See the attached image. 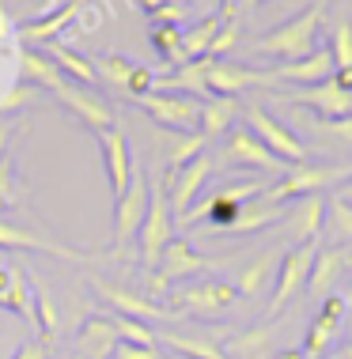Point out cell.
<instances>
[{"label":"cell","instance_id":"1","mask_svg":"<svg viewBox=\"0 0 352 359\" xmlns=\"http://www.w3.org/2000/svg\"><path fill=\"white\" fill-rule=\"evenodd\" d=\"M322 4H311L303 8L299 15H292L285 27L261 34L258 42L250 46L254 57H269V61H280V65H292V61H303L318 50V31H322Z\"/></svg>","mask_w":352,"mask_h":359},{"label":"cell","instance_id":"2","mask_svg":"<svg viewBox=\"0 0 352 359\" xmlns=\"http://www.w3.org/2000/svg\"><path fill=\"white\" fill-rule=\"evenodd\" d=\"M171 231H174V216H171V205H167V178H159L152 186L148 216H144L141 231H136V242H141V261L148 269L159 265L163 250H167V242H171Z\"/></svg>","mask_w":352,"mask_h":359},{"label":"cell","instance_id":"3","mask_svg":"<svg viewBox=\"0 0 352 359\" xmlns=\"http://www.w3.org/2000/svg\"><path fill=\"white\" fill-rule=\"evenodd\" d=\"M136 106H141V110L148 114L155 125H163V129L178 133V137L201 129V102L190 99V95L152 91V95H141V99H136Z\"/></svg>","mask_w":352,"mask_h":359},{"label":"cell","instance_id":"4","mask_svg":"<svg viewBox=\"0 0 352 359\" xmlns=\"http://www.w3.org/2000/svg\"><path fill=\"white\" fill-rule=\"evenodd\" d=\"M318 257V242H296L285 257H280V269H277V291H273V303H269V318L280 314L292 299L307 287L311 280V265Z\"/></svg>","mask_w":352,"mask_h":359},{"label":"cell","instance_id":"5","mask_svg":"<svg viewBox=\"0 0 352 359\" xmlns=\"http://www.w3.org/2000/svg\"><path fill=\"white\" fill-rule=\"evenodd\" d=\"M148 174H144L141 167H133V182L129 189L122 193V197L114 201V250L129 246V242L136 238V231H141L144 216H148Z\"/></svg>","mask_w":352,"mask_h":359},{"label":"cell","instance_id":"6","mask_svg":"<svg viewBox=\"0 0 352 359\" xmlns=\"http://www.w3.org/2000/svg\"><path fill=\"white\" fill-rule=\"evenodd\" d=\"M337 178H345V167H288V174H280L277 186H269L261 193V201L269 205H280V201H299V197H311V193H322L326 186H334Z\"/></svg>","mask_w":352,"mask_h":359},{"label":"cell","instance_id":"7","mask_svg":"<svg viewBox=\"0 0 352 359\" xmlns=\"http://www.w3.org/2000/svg\"><path fill=\"white\" fill-rule=\"evenodd\" d=\"M247 129L266 144L277 159H285L288 167H296V163L307 159V144H303L292 129H285V125L273 118L266 106H247Z\"/></svg>","mask_w":352,"mask_h":359},{"label":"cell","instance_id":"8","mask_svg":"<svg viewBox=\"0 0 352 359\" xmlns=\"http://www.w3.org/2000/svg\"><path fill=\"white\" fill-rule=\"evenodd\" d=\"M209 174H212V159H209V151L197 155L193 163H185L182 170H174V174H163L167 178V205H171V216L182 223V216L193 208V201H197V193L201 186L209 182Z\"/></svg>","mask_w":352,"mask_h":359},{"label":"cell","instance_id":"9","mask_svg":"<svg viewBox=\"0 0 352 359\" xmlns=\"http://www.w3.org/2000/svg\"><path fill=\"white\" fill-rule=\"evenodd\" d=\"M288 102L296 106H311L318 114V121H341V118H352V95L341 91L330 76L326 83H315V87H292L285 95Z\"/></svg>","mask_w":352,"mask_h":359},{"label":"cell","instance_id":"10","mask_svg":"<svg viewBox=\"0 0 352 359\" xmlns=\"http://www.w3.org/2000/svg\"><path fill=\"white\" fill-rule=\"evenodd\" d=\"M95 140H99L103 167H106V178H110V193H114V201H117L125 189H129V182H133V155H129V140H125V133L117 129V125H114V129L95 133Z\"/></svg>","mask_w":352,"mask_h":359},{"label":"cell","instance_id":"11","mask_svg":"<svg viewBox=\"0 0 352 359\" xmlns=\"http://www.w3.org/2000/svg\"><path fill=\"white\" fill-rule=\"evenodd\" d=\"M53 99L65 106L68 114H76L91 133H103V129H114V110L110 102L99 99L91 87H76V83H65L61 91H53Z\"/></svg>","mask_w":352,"mask_h":359},{"label":"cell","instance_id":"12","mask_svg":"<svg viewBox=\"0 0 352 359\" xmlns=\"http://www.w3.org/2000/svg\"><path fill=\"white\" fill-rule=\"evenodd\" d=\"M223 159L235 163V167H258L266 174H288V163L277 159L266 144L254 137L250 129H239V133H228L223 140Z\"/></svg>","mask_w":352,"mask_h":359},{"label":"cell","instance_id":"13","mask_svg":"<svg viewBox=\"0 0 352 359\" xmlns=\"http://www.w3.org/2000/svg\"><path fill=\"white\" fill-rule=\"evenodd\" d=\"M91 287L99 291L103 303H110L117 310V318H133V322H171V318H174V310L152 303V299H141L136 291L106 284V280H91Z\"/></svg>","mask_w":352,"mask_h":359},{"label":"cell","instance_id":"14","mask_svg":"<svg viewBox=\"0 0 352 359\" xmlns=\"http://www.w3.org/2000/svg\"><path fill=\"white\" fill-rule=\"evenodd\" d=\"M254 87H277L273 72H258L235 61H209V91L235 99L239 91H254Z\"/></svg>","mask_w":352,"mask_h":359},{"label":"cell","instance_id":"15","mask_svg":"<svg viewBox=\"0 0 352 359\" xmlns=\"http://www.w3.org/2000/svg\"><path fill=\"white\" fill-rule=\"evenodd\" d=\"M155 269H159L155 284H159V287H171V284H182V280H190V276L204 273V269H209V257H201L185 238H171Z\"/></svg>","mask_w":352,"mask_h":359},{"label":"cell","instance_id":"16","mask_svg":"<svg viewBox=\"0 0 352 359\" xmlns=\"http://www.w3.org/2000/svg\"><path fill=\"white\" fill-rule=\"evenodd\" d=\"M239 291L223 280H209V284H193V287H178L174 291V310H185V314H216V310H228Z\"/></svg>","mask_w":352,"mask_h":359},{"label":"cell","instance_id":"17","mask_svg":"<svg viewBox=\"0 0 352 359\" xmlns=\"http://www.w3.org/2000/svg\"><path fill=\"white\" fill-rule=\"evenodd\" d=\"M0 250H34V254H50V257H65V261H87L84 250H72L65 242H53L38 231H27V227H15V223H4L0 219Z\"/></svg>","mask_w":352,"mask_h":359},{"label":"cell","instance_id":"18","mask_svg":"<svg viewBox=\"0 0 352 359\" xmlns=\"http://www.w3.org/2000/svg\"><path fill=\"white\" fill-rule=\"evenodd\" d=\"M269 72H273V80H277V83L315 87V83H326L330 76H334V57H330V50H315L311 57H303V61L277 65V69H269Z\"/></svg>","mask_w":352,"mask_h":359},{"label":"cell","instance_id":"19","mask_svg":"<svg viewBox=\"0 0 352 359\" xmlns=\"http://www.w3.org/2000/svg\"><path fill=\"white\" fill-rule=\"evenodd\" d=\"M348 261L352 257H348L345 246H326V250L318 246V257H315V265H311L307 291H311V295H318V299L334 295V284L341 280V273L348 269Z\"/></svg>","mask_w":352,"mask_h":359},{"label":"cell","instance_id":"20","mask_svg":"<svg viewBox=\"0 0 352 359\" xmlns=\"http://www.w3.org/2000/svg\"><path fill=\"white\" fill-rule=\"evenodd\" d=\"M15 65H19V80L23 83H31L38 87V91H61V87L68 83L61 69L50 61L46 53H38V50H15Z\"/></svg>","mask_w":352,"mask_h":359},{"label":"cell","instance_id":"21","mask_svg":"<svg viewBox=\"0 0 352 359\" xmlns=\"http://www.w3.org/2000/svg\"><path fill=\"white\" fill-rule=\"evenodd\" d=\"M285 223L296 231L299 242H318L322 223H326V197L322 193H311V197H299L296 205L285 212Z\"/></svg>","mask_w":352,"mask_h":359},{"label":"cell","instance_id":"22","mask_svg":"<svg viewBox=\"0 0 352 359\" xmlns=\"http://www.w3.org/2000/svg\"><path fill=\"white\" fill-rule=\"evenodd\" d=\"M117 348V329L114 318H87L76 333V352L80 359H110Z\"/></svg>","mask_w":352,"mask_h":359},{"label":"cell","instance_id":"23","mask_svg":"<svg viewBox=\"0 0 352 359\" xmlns=\"http://www.w3.org/2000/svg\"><path fill=\"white\" fill-rule=\"evenodd\" d=\"M84 8H87V0H65V4L57 8V12H50L46 19H34V23H27L23 31H19V38H23V42H34V46H38V42H53V38L61 34L65 27L84 12Z\"/></svg>","mask_w":352,"mask_h":359},{"label":"cell","instance_id":"24","mask_svg":"<svg viewBox=\"0 0 352 359\" xmlns=\"http://www.w3.org/2000/svg\"><path fill=\"white\" fill-rule=\"evenodd\" d=\"M277 219H285V208L258 197V201H247V205L239 208V216L223 227V235H254V231H261V227H273Z\"/></svg>","mask_w":352,"mask_h":359},{"label":"cell","instance_id":"25","mask_svg":"<svg viewBox=\"0 0 352 359\" xmlns=\"http://www.w3.org/2000/svg\"><path fill=\"white\" fill-rule=\"evenodd\" d=\"M239 118V102L228 99V95H212L209 102H201V137L204 140H216V137H228L231 121Z\"/></svg>","mask_w":352,"mask_h":359},{"label":"cell","instance_id":"26","mask_svg":"<svg viewBox=\"0 0 352 359\" xmlns=\"http://www.w3.org/2000/svg\"><path fill=\"white\" fill-rule=\"evenodd\" d=\"M0 306L27 318V322H34V291H31V280H27L23 269L8 265V287L0 291Z\"/></svg>","mask_w":352,"mask_h":359},{"label":"cell","instance_id":"27","mask_svg":"<svg viewBox=\"0 0 352 359\" xmlns=\"http://www.w3.org/2000/svg\"><path fill=\"white\" fill-rule=\"evenodd\" d=\"M273 329L277 325H258V329H247V333L231 337L223 344V355L228 359H266L273 352Z\"/></svg>","mask_w":352,"mask_h":359},{"label":"cell","instance_id":"28","mask_svg":"<svg viewBox=\"0 0 352 359\" xmlns=\"http://www.w3.org/2000/svg\"><path fill=\"white\" fill-rule=\"evenodd\" d=\"M50 61L57 65V69H61V76L68 83H76V87H91L95 80H99V76H95V65L87 61V57H80L76 50H68V46H61V42H53L50 46Z\"/></svg>","mask_w":352,"mask_h":359},{"label":"cell","instance_id":"29","mask_svg":"<svg viewBox=\"0 0 352 359\" xmlns=\"http://www.w3.org/2000/svg\"><path fill=\"white\" fill-rule=\"evenodd\" d=\"M159 344L174 348L182 359H228L220 344H212L209 337H190V333H159Z\"/></svg>","mask_w":352,"mask_h":359},{"label":"cell","instance_id":"30","mask_svg":"<svg viewBox=\"0 0 352 359\" xmlns=\"http://www.w3.org/2000/svg\"><path fill=\"white\" fill-rule=\"evenodd\" d=\"M273 265H277V254H258L250 261L247 269H242L239 273V280H235V291H239V295H258L261 287H266V280L273 276Z\"/></svg>","mask_w":352,"mask_h":359},{"label":"cell","instance_id":"31","mask_svg":"<svg viewBox=\"0 0 352 359\" xmlns=\"http://www.w3.org/2000/svg\"><path fill=\"white\" fill-rule=\"evenodd\" d=\"M322 231L334 238V246L352 242V205H345V201H337V197H334V205L326 201V223H322Z\"/></svg>","mask_w":352,"mask_h":359},{"label":"cell","instance_id":"32","mask_svg":"<svg viewBox=\"0 0 352 359\" xmlns=\"http://www.w3.org/2000/svg\"><path fill=\"white\" fill-rule=\"evenodd\" d=\"M204 140L201 133H185V137H178V140H171V151H167V174H174V170H182L185 163H193L197 155H204Z\"/></svg>","mask_w":352,"mask_h":359},{"label":"cell","instance_id":"33","mask_svg":"<svg viewBox=\"0 0 352 359\" xmlns=\"http://www.w3.org/2000/svg\"><path fill=\"white\" fill-rule=\"evenodd\" d=\"M337 325L334 318H326V314H318L315 318V325L307 329V341H303V359H318L322 352L330 348V341H334V333H337Z\"/></svg>","mask_w":352,"mask_h":359},{"label":"cell","instance_id":"34","mask_svg":"<svg viewBox=\"0 0 352 359\" xmlns=\"http://www.w3.org/2000/svg\"><path fill=\"white\" fill-rule=\"evenodd\" d=\"M34 325H38V341L50 344L57 337V329H61V318H57V306L50 299V291H38L34 295Z\"/></svg>","mask_w":352,"mask_h":359},{"label":"cell","instance_id":"35","mask_svg":"<svg viewBox=\"0 0 352 359\" xmlns=\"http://www.w3.org/2000/svg\"><path fill=\"white\" fill-rule=\"evenodd\" d=\"M266 189H269V182H254V178H250V182H223V186H220L216 193H212V197L223 201V205L242 208L247 201H258Z\"/></svg>","mask_w":352,"mask_h":359},{"label":"cell","instance_id":"36","mask_svg":"<svg viewBox=\"0 0 352 359\" xmlns=\"http://www.w3.org/2000/svg\"><path fill=\"white\" fill-rule=\"evenodd\" d=\"M117 341L122 344H136V348H159V333H152V325L133 322V318H114Z\"/></svg>","mask_w":352,"mask_h":359},{"label":"cell","instance_id":"37","mask_svg":"<svg viewBox=\"0 0 352 359\" xmlns=\"http://www.w3.org/2000/svg\"><path fill=\"white\" fill-rule=\"evenodd\" d=\"M136 65L129 61V57H122V53H106L99 57V65H95V76L106 83H117V87H129V76H133Z\"/></svg>","mask_w":352,"mask_h":359},{"label":"cell","instance_id":"38","mask_svg":"<svg viewBox=\"0 0 352 359\" xmlns=\"http://www.w3.org/2000/svg\"><path fill=\"white\" fill-rule=\"evenodd\" d=\"M19 201H23V186L15 182V167L4 155V159H0V212L19 208Z\"/></svg>","mask_w":352,"mask_h":359},{"label":"cell","instance_id":"39","mask_svg":"<svg viewBox=\"0 0 352 359\" xmlns=\"http://www.w3.org/2000/svg\"><path fill=\"white\" fill-rule=\"evenodd\" d=\"M330 57L334 69H352V23H337L330 31Z\"/></svg>","mask_w":352,"mask_h":359},{"label":"cell","instance_id":"40","mask_svg":"<svg viewBox=\"0 0 352 359\" xmlns=\"http://www.w3.org/2000/svg\"><path fill=\"white\" fill-rule=\"evenodd\" d=\"M235 46H239V23L231 19V23L220 27V34L212 38V46H209V53H204V57H209V61H223V57L235 50Z\"/></svg>","mask_w":352,"mask_h":359},{"label":"cell","instance_id":"41","mask_svg":"<svg viewBox=\"0 0 352 359\" xmlns=\"http://www.w3.org/2000/svg\"><path fill=\"white\" fill-rule=\"evenodd\" d=\"M34 99H38V87L15 83L8 95H0V114H15V110H23V106H31Z\"/></svg>","mask_w":352,"mask_h":359},{"label":"cell","instance_id":"42","mask_svg":"<svg viewBox=\"0 0 352 359\" xmlns=\"http://www.w3.org/2000/svg\"><path fill=\"white\" fill-rule=\"evenodd\" d=\"M178 42H182V27H167V23H155L152 27V46L163 57H171L174 50H178Z\"/></svg>","mask_w":352,"mask_h":359},{"label":"cell","instance_id":"43","mask_svg":"<svg viewBox=\"0 0 352 359\" xmlns=\"http://www.w3.org/2000/svg\"><path fill=\"white\" fill-rule=\"evenodd\" d=\"M125 91H133L136 99H141V95H152V91H155V76H152V69L136 65L133 76H129V87H125Z\"/></svg>","mask_w":352,"mask_h":359},{"label":"cell","instance_id":"44","mask_svg":"<svg viewBox=\"0 0 352 359\" xmlns=\"http://www.w3.org/2000/svg\"><path fill=\"white\" fill-rule=\"evenodd\" d=\"M322 314L334 318V322H345V314H348V299H345V295H326V299H322Z\"/></svg>","mask_w":352,"mask_h":359},{"label":"cell","instance_id":"45","mask_svg":"<svg viewBox=\"0 0 352 359\" xmlns=\"http://www.w3.org/2000/svg\"><path fill=\"white\" fill-rule=\"evenodd\" d=\"M110 359H159V352H155V348H136V344H122V341H117Z\"/></svg>","mask_w":352,"mask_h":359},{"label":"cell","instance_id":"46","mask_svg":"<svg viewBox=\"0 0 352 359\" xmlns=\"http://www.w3.org/2000/svg\"><path fill=\"white\" fill-rule=\"evenodd\" d=\"M318 129H322V133H330V137H337V140H345V144H352V118H341V121H318Z\"/></svg>","mask_w":352,"mask_h":359},{"label":"cell","instance_id":"47","mask_svg":"<svg viewBox=\"0 0 352 359\" xmlns=\"http://www.w3.org/2000/svg\"><path fill=\"white\" fill-rule=\"evenodd\" d=\"M12 359H50V344H42L34 337V341H27V344H19V352Z\"/></svg>","mask_w":352,"mask_h":359},{"label":"cell","instance_id":"48","mask_svg":"<svg viewBox=\"0 0 352 359\" xmlns=\"http://www.w3.org/2000/svg\"><path fill=\"white\" fill-rule=\"evenodd\" d=\"M159 23H167V27H178V19H185V4H167V8H159V12H152Z\"/></svg>","mask_w":352,"mask_h":359},{"label":"cell","instance_id":"49","mask_svg":"<svg viewBox=\"0 0 352 359\" xmlns=\"http://www.w3.org/2000/svg\"><path fill=\"white\" fill-rule=\"evenodd\" d=\"M12 137H15V125L0 121V159H4V151H8V144H12Z\"/></svg>","mask_w":352,"mask_h":359},{"label":"cell","instance_id":"50","mask_svg":"<svg viewBox=\"0 0 352 359\" xmlns=\"http://www.w3.org/2000/svg\"><path fill=\"white\" fill-rule=\"evenodd\" d=\"M334 83L341 87V91L352 95V69H334Z\"/></svg>","mask_w":352,"mask_h":359},{"label":"cell","instance_id":"51","mask_svg":"<svg viewBox=\"0 0 352 359\" xmlns=\"http://www.w3.org/2000/svg\"><path fill=\"white\" fill-rule=\"evenodd\" d=\"M235 12H239V0H220V19H223V23H231V19H235Z\"/></svg>","mask_w":352,"mask_h":359},{"label":"cell","instance_id":"52","mask_svg":"<svg viewBox=\"0 0 352 359\" xmlns=\"http://www.w3.org/2000/svg\"><path fill=\"white\" fill-rule=\"evenodd\" d=\"M8 38H12V19H8L4 4H0V42H8Z\"/></svg>","mask_w":352,"mask_h":359},{"label":"cell","instance_id":"53","mask_svg":"<svg viewBox=\"0 0 352 359\" xmlns=\"http://www.w3.org/2000/svg\"><path fill=\"white\" fill-rule=\"evenodd\" d=\"M334 197H337V201H345V205H352V178L341 182V189L334 193Z\"/></svg>","mask_w":352,"mask_h":359},{"label":"cell","instance_id":"54","mask_svg":"<svg viewBox=\"0 0 352 359\" xmlns=\"http://www.w3.org/2000/svg\"><path fill=\"white\" fill-rule=\"evenodd\" d=\"M167 4H182V0H144L148 12H159V8H167Z\"/></svg>","mask_w":352,"mask_h":359},{"label":"cell","instance_id":"55","mask_svg":"<svg viewBox=\"0 0 352 359\" xmlns=\"http://www.w3.org/2000/svg\"><path fill=\"white\" fill-rule=\"evenodd\" d=\"M277 359H303V352H296V348H288V352H280Z\"/></svg>","mask_w":352,"mask_h":359},{"label":"cell","instance_id":"56","mask_svg":"<svg viewBox=\"0 0 352 359\" xmlns=\"http://www.w3.org/2000/svg\"><path fill=\"white\" fill-rule=\"evenodd\" d=\"M8 287V265H0V291Z\"/></svg>","mask_w":352,"mask_h":359},{"label":"cell","instance_id":"57","mask_svg":"<svg viewBox=\"0 0 352 359\" xmlns=\"http://www.w3.org/2000/svg\"><path fill=\"white\" fill-rule=\"evenodd\" d=\"M254 4H258V0H239V8H254Z\"/></svg>","mask_w":352,"mask_h":359},{"label":"cell","instance_id":"58","mask_svg":"<svg viewBox=\"0 0 352 359\" xmlns=\"http://www.w3.org/2000/svg\"><path fill=\"white\" fill-rule=\"evenodd\" d=\"M345 359H352V344H348V348H345Z\"/></svg>","mask_w":352,"mask_h":359}]
</instances>
